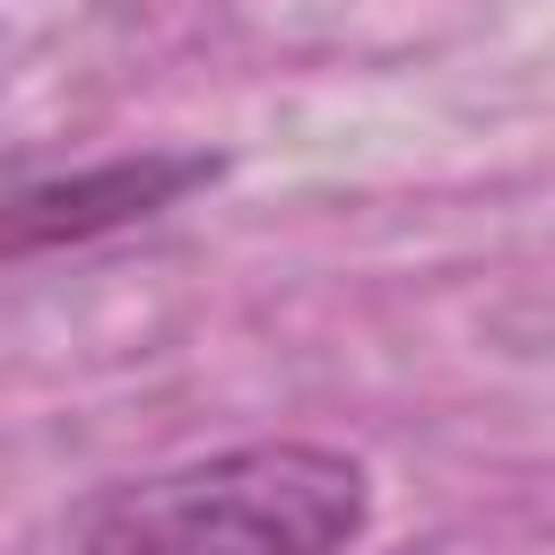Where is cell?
I'll return each instance as SVG.
<instances>
[{"label":"cell","instance_id":"6da1fadb","mask_svg":"<svg viewBox=\"0 0 555 555\" xmlns=\"http://www.w3.org/2000/svg\"><path fill=\"white\" fill-rule=\"evenodd\" d=\"M373 520V477L330 442H243L78 512L69 555H347Z\"/></svg>","mask_w":555,"mask_h":555},{"label":"cell","instance_id":"7a4b0ae2","mask_svg":"<svg viewBox=\"0 0 555 555\" xmlns=\"http://www.w3.org/2000/svg\"><path fill=\"white\" fill-rule=\"evenodd\" d=\"M217 173H225V156H208V147H139V156L69 165V173H17V191H9V251L95 243V234L147 225V217L182 208L191 191H208Z\"/></svg>","mask_w":555,"mask_h":555}]
</instances>
